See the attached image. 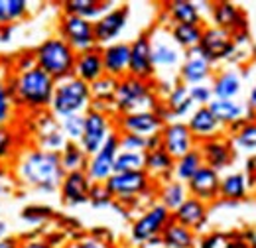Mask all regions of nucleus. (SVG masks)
<instances>
[{"label": "nucleus", "mask_w": 256, "mask_h": 248, "mask_svg": "<svg viewBox=\"0 0 256 248\" xmlns=\"http://www.w3.org/2000/svg\"><path fill=\"white\" fill-rule=\"evenodd\" d=\"M10 176L18 186L34 189L44 195L60 191L65 172L60 162V154L46 152L32 142L22 146L10 164Z\"/></svg>", "instance_id": "nucleus-1"}, {"label": "nucleus", "mask_w": 256, "mask_h": 248, "mask_svg": "<svg viewBox=\"0 0 256 248\" xmlns=\"http://www.w3.org/2000/svg\"><path fill=\"white\" fill-rule=\"evenodd\" d=\"M54 89L56 81L36 65L26 71L8 75V91L18 112L24 110L30 114H40L50 110Z\"/></svg>", "instance_id": "nucleus-2"}, {"label": "nucleus", "mask_w": 256, "mask_h": 248, "mask_svg": "<svg viewBox=\"0 0 256 248\" xmlns=\"http://www.w3.org/2000/svg\"><path fill=\"white\" fill-rule=\"evenodd\" d=\"M32 56L36 67L48 73L54 81H62L73 75L77 54L58 36H50L44 42H40L34 48Z\"/></svg>", "instance_id": "nucleus-3"}, {"label": "nucleus", "mask_w": 256, "mask_h": 248, "mask_svg": "<svg viewBox=\"0 0 256 248\" xmlns=\"http://www.w3.org/2000/svg\"><path fill=\"white\" fill-rule=\"evenodd\" d=\"M158 102L160 96L156 94L154 81H140L126 75L116 83L112 108H114V116H120L136 110H154Z\"/></svg>", "instance_id": "nucleus-4"}, {"label": "nucleus", "mask_w": 256, "mask_h": 248, "mask_svg": "<svg viewBox=\"0 0 256 248\" xmlns=\"http://www.w3.org/2000/svg\"><path fill=\"white\" fill-rule=\"evenodd\" d=\"M93 96H91V87L83 83L77 77H67L62 81H56L54 89V98L50 104V112L60 120L71 114H85L91 108Z\"/></svg>", "instance_id": "nucleus-5"}, {"label": "nucleus", "mask_w": 256, "mask_h": 248, "mask_svg": "<svg viewBox=\"0 0 256 248\" xmlns=\"http://www.w3.org/2000/svg\"><path fill=\"white\" fill-rule=\"evenodd\" d=\"M106 191L110 193L112 201L118 205L136 207L140 205V199L146 195L156 197L158 184L146 174V172H130V174H112L104 182Z\"/></svg>", "instance_id": "nucleus-6"}, {"label": "nucleus", "mask_w": 256, "mask_h": 248, "mask_svg": "<svg viewBox=\"0 0 256 248\" xmlns=\"http://www.w3.org/2000/svg\"><path fill=\"white\" fill-rule=\"evenodd\" d=\"M172 220V213L160 205L158 201L150 203L138 217L132 220L130 224V240L138 246L146 244L152 238H158L166 224Z\"/></svg>", "instance_id": "nucleus-7"}, {"label": "nucleus", "mask_w": 256, "mask_h": 248, "mask_svg": "<svg viewBox=\"0 0 256 248\" xmlns=\"http://www.w3.org/2000/svg\"><path fill=\"white\" fill-rule=\"evenodd\" d=\"M58 38H62L75 54L96 48L93 22L83 20L79 16L62 14V18L58 22Z\"/></svg>", "instance_id": "nucleus-8"}, {"label": "nucleus", "mask_w": 256, "mask_h": 248, "mask_svg": "<svg viewBox=\"0 0 256 248\" xmlns=\"http://www.w3.org/2000/svg\"><path fill=\"white\" fill-rule=\"evenodd\" d=\"M148 36H150L152 63H154L156 73L158 71H178L184 62V52L174 44L168 28L158 26L152 32H148Z\"/></svg>", "instance_id": "nucleus-9"}, {"label": "nucleus", "mask_w": 256, "mask_h": 248, "mask_svg": "<svg viewBox=\"0 0 256 248\" xmlns=\"http://www.w3.org/2000/svg\"><path fill=\"white\" fill-rule=\"evenodd\" d=\"M114 130L116 128H114L112 114L89 108L85 112V128H83V136L79 140V146L83 148V152L87 156H93Z\"/></svg>", "instance_id": "nucleus-10"}, {"label": "nucleus", "mask_w": 256, "mask_h": 248, "mask_svg": "<svg viewBox=\"0 0 256 248\" xmlns=\"http://www.w3.org/2000/svg\"><path fill=\"white\" fill-rule=\"evenodd\" d=\"M120 152V146H118V132L114 130L106 142L96 150L93 156H89L87 160V168H85V174L89 176V180L93 184H104L112 174H114V160Z\"/></svg>", "instance_id": "nucleus-11"}, {"label": "nucleus", "mask_w": 256, "mask_h": 248, "mask_svg": "<svg viewBox=\"0 0 256 248\" xmlns=\"http://www.w3.org/2000/svg\"><path fill=\"white\" fill-rule=\"evenodd\" d=\"M197 50L203 54V58L211 65H215V63L230 60L238 48H236V44L228 32L219 30L215 26H205Z\"/></svg>", "instance_id": "nucleus-12"}, {"label": "nucleus", "mask_w": 256, "mask_h": 248, "mask_svg": "<svg viewBox=\"0 0 256 248\" xmlns=\"http://www.w3.org/2000/svg\"><path fill=\"white\" fill-rule=\"evenodd\" d=\"M128 20H130V6L126 4H116L106 14H102L96 22H93L96 46L104 48L108 44L118 42V38L126 30Z\"/></svg>", "instance_id": "nucleus-13"}, {"label": "nucleus", "mask_w": 256, "mask_h": 248, "mask_svg": "<svg viewBox=\"0 0 256 248\" xmlns=\"http://www.w3.org/2000/svg\"><path fill=\"white\" fill-rule=\"evenodd\" d=\"M128 75L140 81H156V69L152 63V48L148 32L138 34L130 42V63Z\"/></svg>", "instance_id": "nucleus-14"}, {"label": "nucleus", "mask_w": 256, "mask_h": 248, "mask_svg": "<svg viewBox=\"0 0 256 248\" xmlns=\"http://www.w3.org/2000/svg\"><path fill=\"white\" fill-rule=\"evenodd\" d=\"M213 75H215V65L207 62L197 48L184 54V62L178 69V83L186 87L205 85V83H211Z\"/></svg>", "instance_id": "nucleus-15"}, {"label": "nucleus", "mask_w": 256, "mask_h": 248, "mask_svg": "<svg viewBox=\"0 0 256 248\" xmlns=\"http://www.w3.org/2000/svg\"><path fill=\"white\" fill-rule=\"evenodd\" d=\"M164 124H166L164 118L156 110H136V112L114 116L116 132H130V134H138L144 138L160 134Z\"/></svg>", "instance_id": "nucleus-16"}, {"label": "nucleus", "mask_w": 256, "mask_h": 248, "mask_svg": "<svg viewBox=\"0 0 256 248\" xmlns=\"http://www.w3.org/2000/svg\"><path fill=\"white\" fill-rule=\"evenodd\" d=\"M160 136L162 148L174 160H178V158L186 156L188 152H192L193 148H197V142L192 136L186 120H170V122H166L164 128H162Z\"/></svg>", "instance_id": "nucleus-17"}, {"label": "nucleus", "mask_w": 256, "mask_h": 248, "mask_svg": "<svg viewBox=\"0 0 256 248\" xmlns=\"http://www.w3.org/2000/svg\"><path fill=\"white\" fill-rule=\"evenodd\" d=\"M36 116H38V120H36V134H34L32 144L42 148V150H46V152L60 154L64 150V146L67 144V140H65L64 132L60 128L58 118L50 110L40 112Z\"/></svg>", "instance_id": "nucleus-18"}, {"label": "nucleus", "mask_w": 256, "mask_h": 248, "mask_svg": "<svg viewBox=\"0 0 256 248\" xmlns=\"http://www.w3.org/2000/svg\"><path fill=\"white\" fill-rule=\"evenodd\" d=\"M197 150H199V154L203 158V166L213 168L219 174L223 170H226V168H230L232 162H234V158H236L234 148H232V144H230V140H228L226 134L197 144Z\"/></svg>", "instance_id": "nucleus-19"}, {"label": "nucleus", "mask_w": 256, "mask_h": 248, "mask_svg": "<svg viewBox=\"0 0 256 248\" xmlns=\"http://www.w3.org/2000/svg\"><path fill=\"white\" fill-rule=\"evenodd\" d=\"M219 186H221V174L207 166H203L186 184L190 197L203 201L209 207L219 199Z\"/></svg>", "instance_id": "nucleus-20"}, {"label": "nucleus", "mask_w": 256, "mask_h": 248, "mask_svg": "<svg viewBox=\"0 0 256 248\" xmlns=\"http://www.w3.org/2000/svg\"><path fill=\"white\" fill-rule=\"evenodd\" d=\"M93 182L85 172H69L65 174L60 186V197L62 203L67 207H79L89 203V193H91Z\"/></svg>", "instance_id": "nucleus-21"}, {"label": "nucleus", "mask_w": 256, "mask_h": 248, "mask_svg": "<svg viewBox=\"0 0 256 248\" xmlns=\"http://www.w3.org/2000/svg\"><path fill=\"white\" fill-rule=\"evenodd\" d=\"M104 75L120 81L128 75V63H130V42H114L104 48H100Z\"/></svg>", "instance_id": "nucleus-22"}, {"label": "nucleus", "mask_w": 256, "mask_h": 248, "mask_svg": "<svg viewBox=\"0 0 256 248\" xmlns=\"http://www.w3.org/2000/svg\"><path fill=\"white\" fill-rule=\"evenodd\" d=\"M209 14H211L213 26L219 28V30L228 32L230 36L246 32V16H244V12L238 6L230 4V2H215V4H211Z\"/></svg>", "instance_id": "nucleus-23"}, {"label": "nucleus", "mask_w": 256, "mask_h": 248, "mask_svg": "<svg viewBox=\"0 0 256 248\" xmlns=\"http://www.w3.org/2000/svg\"><path fill=\"white\" fill-rule=\"evenodd\" d=\"M186 124H188V128H190V132H192V136L195 138L197 144L226 134L224 128L217 122V118L211 114V110L207 106H197L188 116Z\"/></svg>", "instance_id": "nucleus-24"}, {"label": "nucleus", "mask_w": 256, "mask_h": 248, "mask_svg": "<svg viewBox=\"0 0 256 248\" xmlns=\"http://www.w3.org/2000/svg\"><path fill=\"white\" fill-rule=\"evenodd\" d=\"M172 220L178 222V224H182V226H186V228H190V230H193L197 234L199 230H203V226L209 220V205H205L199 199L188 197L172 213Z\"/></svg>", "instance_id": "nucleus-25"}, {"label": "nucleus", "mask_w": 256, "mask_h": 248, "mask_svg": "<svg viewBox=\"0 0 256 248\" xmlns=\"http://www.w3.org/2000/svg\"><path fill=\"white\" fill-rule=\"evenodd\" d=\"M207 108L211 110V114L217 118V122L221 124L226 132L228 126H232L238 120H254L256 112H252L244 102L240 100H221V98H213Z\"/></svg>", "instance_id": "nucleus-26"}, {"label": "nucleus", "mask_w": 256, "mask_h": 248, "mask_svg": "<svg viewBox=\"0 0 256 248\" xmlns=\"http://www.w3.org/2000/svg\"><path fill=\"white\" fill-rule=\"evenodd\" d=\"M102 75H104V67H102V56H100L98 46L77 54L75 67H73V77L81 79L87 85H93Z\"/></svg>", "instance_id": "nucleus-27"}, {"label": "nucleus", "mask_w": 256, "mask_h": 248, "mask_svg": "<svg viewBox=\"0 0 256 248\" xmlns=\"http://www.w3.org/2000/svg\"><path fill=\"white\" fill-rule=\"evenodd\" d=\"M162 104H164V108L168 112V122L170 120H184V118H188L193 110H195V104H193L192 98H190L188 87L182 85V83H178V81L170 89V93L162 98Z\"/></svg>", "instance_id": "nucleus-28"}, {"label": "nucleus", "mask_w": 256, "mask_h": 248, "mask_svg": "<svg viewBox=\"0 0 256 248\" xmlns=\"http://www.w3.org/2000/svg\"><path fill=\"white\" fill-rule=\"evenodd\" d=\"M213 98L221 100H236L242 93V77L236 69H223L213 75L211 79Z\"/></svg>", "instance_id": "nucleus-29"}, {"label": "nucleus", "mask_w": 256, "mask_h": 248, "mask_svg": "<svg viewBox=\"0 0 256 248\" xmlns=\"http://www.w3.org/2000/svg\"><path fill=\"white\" fill-rule=\"evenodd\" d=\"M174 158L168 154L164 148L146 152V162H144V172L156 182L164 184L168 180H174Z\"/></svg>", "instance_id": "nucleus-30"}, {"label": "nucleus", "mask_w": 256, "mask_h": 248, "mask_svg": "<svg viewBox=\"0 0 256 248\" xmlns=\"http://www.w3.org/2000/svg\"><path fill=\"white\" fill-rule=\"evenodd\" d=\"M114 2H100V0H69L64 2V14L79 16L83 20L96 22L102 14H106L110 8H114Z\"/></svg>", "instance_id": "nucleus-31"}, {"label": "nucleus", "mask_w": 256, "mask_h": 248, "mask_svg": "<svg viewBox=\"0 0 256 248\" xmlns=\"http://www.w3.org/2000/svg\"><path fill=\"white\" fill-rule=\"evenodd\" d=\"M166 16L170 20V26H174V24H203V14L199 10V4H195L192 0L168 2Z\"/></svg>", "instance_id": "nucleus-32"}, {"label": "nucleus", "mask_w": 256, "mask_h": 248, "mask_svg": "<svg viewBox=\"0 0 256 248\" xmlns=\"http://www.w3.org/2000/svg\"><path fill=\"white\" fill-rule=\"evenodd\" d=\"M248 176L242 172H230L221 176V186H219V199L223 201H242L248 195Z\"/></svg>", "instance_id": "nucleus-33"}, {"label": "nucleus", "mask_w": 256, "mask_h": 248, "mask_svg": "<svg viewBox=\"0 0 256 248\" xmlns=\"http://www.w3.org/2000/svg\"><path fill=\"white\" fill-rule=\"evenodd\" d=\"M160 238L162 248H197V234L174 220L166 224Z\"/></svg>", "instance_id": "nucleus-34"}, {"label": "nucleus", "mask_w": 256, "mask_h": 248, "mask_svg": "<svg viewBox=\"0 0 256 248\" xmlns=\"http://www.w3.org/2000/svg\"><path fill=\"white\" fill-rule=\"evenodd\" d=\"M188 197H190L188 187H186V184H182L178 180H168L164 184H158V189H156L158 203L164 205L170 213H174Z\"/></svg>", "instance_id": "nucleus-35"}, {"label": "nucleus", "mask_w": 256, "mask_h": 248, "mask_svg": "<svg viewBox=\"0 0 256 248\" xmlns=\"http://www.w3.org/2000/svg\"><path fill=\"white\" fill-rule=\"evenodd\" d=\"M203 28H205V24H174L168 28V32H170L174 44L186 54V52L199 48Z\"/></svg>", "instance_id": "nucleus-36"}, {"label": "nucleus", "mask_w": 256, "mask_h": 248, "mask_svg": "<svg viewBox=\"0 0 256 248\" xmlns=\"http://www.w3.org/2000/svg\"><path fill=\"white\" fill-rule=\"evenodd\" d=\"M28 16H30V2L0 0V28H14Z\"/></svg>", "instance_id": "nucleus-37"}, {"label": "nucleus", "mask_w": 256, "mask_h": 248, "mask_svg": "<svg viewBox=\"0 0 256 248\" xmlns=\"http://www.w3.org/2000/svg\"><path fill=\"white\" fill-rule=\"evenodd\" d=\"M201 168H203V158H201L197 148H193L192 152H188L186 156H182L174 162V176L172 178L182 182V184H188Z\"/></svg>", "instance_id": "nucleus-38"}, {"label": "nucleus", "mask_w": 256, "mask_h": 248, "mask_svg": "<svg viewBox=\"0 0 256 248\" xmlns=\"http://www.w3.org/2000/svg\"><path fill=\"white\" fill-rule=\"evenodd\" d=\"M228 140L236 152H244L250 158L256 156V118L246 120L236 132L228 134Z\"/></svg>", "instance_id": "nucleus-39"}, {"label": "nucleus", "mask_w": 256, "mask_h": 248, "mask_svg": "<svg viewBox=\"0 0 256 248\" xmlns=\"http://www.w3.org/2000/svg\"><path fill=\"white\" fill-rule=\"evenodd\" d=\"M8 75L10 73H6L4 67H0V128L16 126V118H18V110L8 91Z\"/></svg>", "instance_id": "nucleus-40"}, {"label": "nucleus", "mask_w": 256, "mask_h": 248, "mask_svg": "<svg viewBox=\"0 0 256 248\" xmlns=\"http://www.w3.org/2000/svg\"><path fill=\"white\" fill-rule=\"evenodd\" d=\"M22 148V138L16 126H4L0 128V166L12 164V160Z\"/></svg>", "instance_id": "nucleus-41"}, {"label": "nucleus", "mask_w": 256, "mask_h": 248, "mask_svg": "<svg viewBox=\"0 0 256 248\" xmlns=\"http://www.w3.org/2000/svg\"><path fill=\"white\" fill-rule=\"evenodd\" d=\"M89 156L83 152V148L77 142H67L64 150L60 152V162L65 174L69 172H85Z\"/></svg>", "instance_id": "nucleus-42"}, {"label": "nucleus", "mask_w": 256, "mask_h": 248, "mask_svg": "<svg viewBox=\"0 0 256 248\" xmlns=\"http://www.w3.org/2000/svg\"><path fill=\"white\" fill-rule=\"evenodd\" d=\"M54 217H56L54 209H52L50 205H44V203L26 205V207L20 211V220L26 222L28 226H44L46 222H50Z\"/></svg>", "instance_id": "nucleus-43"}, {"label": "nucleus", "mask_w": 256, "mask_h": 248, "mask_svg": "<svg viewBox=\"0 0 256 248\" xmlns=\"http://www.w3.org/2000/svg\"><path fill=\"white\" fill-rule=\"evenodd\" d=\"M146 152H124L120 150L114 160V174H130V172H144Z\"/></svg>", "instance_id": "nucleus-44"}, {"label": "nucleus", "mask_w": 256, "mask_h": 248, "mask_svg": "<svg viewBox=\"0 0 256 248\" xmlns=\"http://www.w3.org/2000/svg\"><path fill=\"white\" fill-rule=\"evenodd\" d=\"M58 122H60V128L64 132L65 140L79 144V140L83 136V128H85V114H71V116L60 118Z\"/></svg>", "instance_id": "nucleus-45"}, {"label": "nucleus", "mask_w": 256, "mask_h": 248, "mask_svg": "<svg viewBox=\"0 0 256 248\" xmlns=\"http://www.w3.org/2000/svg\"><path fill=\"white\" fill-rule=\"evenodd\" d=\"M148 138L130 134V132H118V146L124 152H146Z\"/></svg>", "instance_id": "nucleus-46"}, {"label": "nucleus", "mask_w": 256, "mask_h": 248, "mask_svg": "<svg viewBox=\"0 0 256 248\" xmlns=\"http://www.w3.org/2000/svg\"><path fill=\"white\" fill-rule=\"evenodd\" d=\"M190 91V98L192 102L197 106H207L211 100H213V91H211V85L205 83V85H193V87H188Z\"/></svg>", "instance_id": "nucleus-47"}, {"label": "nucleus", "mask_w": 256, "mask_h": 248, "mask_svg": "<svg viewBox=\"0 0 256 248\" xmlns=\"http://www.w3.org/2000/svg\"><path fill=\"white\" fill-rule=\"evenodd\" d=\"M89 203L93 205V207H108L110 203H114L112 201V197H110V193L106 191V187L104 184H93L91 187V193H89Z\"/></svg>", "instance_id": "nucleus-48"}, {"label": "nucleus", "mask_w": 256, "mask_h": 248, "mask_svg": "<svg viewBox=\"0 0 256 248\" xmlns=\"http://www.w3.org/2000/svg\"><path fill=\"white\" fill-rule=\"evenodd\" d=\"M65 248H114L108 240H102L95 234H89V236H81L77 240H73L71 244H67Z\"/></svg>", "instance_id": "nucleus-49"}, {"label": "nucleus", "mask_w": 256, "mask_h": 248, "mask_svg": "<svg viewBox=\"0 0 256 248\" xmlns=\"http://www.w3.org/2000/svg\"><path fill=\"white\" fill-rule=\"evenodd\" d=\"M8 178H12L10 176V170H4V166H0V203L6 197H10L12 191H14V184Z\"/></svg>", "instance_id": "nucleus-50"}, {"label": "nucleus", "mask_w": 256, "mask_h": 248, "mask_svg": "<svg viewBox=\"0 0 256 248\" xmlns=\"http://www.w3.org/2000/svg\"><path fill=\"white\" fill-rule=\"evenodd\" d=\"M20 248H58L54 246L48 238H42V236H28V238H20Z\"/></svg>", "instance_id": "nucleus-51"}, {"label": "nucleus", "mask_w": 256, "mask_h": 248, "mask_svg": "<svg viewBox=\"0 0 256 248\" xmlns=\"http://www.w3.org/2000/svg\"><path fill=\"white\" fill-rule=\"evenodd\" d=\"M36 62H34V56L32 52H28V54H22V56H18L16 58V62H14V67H12V73H18V71H26V69H30L34 67Z\"/></svg>", "instance_id": "nucleus-52"}, {"label": "nucleus", "mask_w": 256, "mask_h": 248, "mask_svg": "<svg viewBox=\"0 0 256 248\" xmlns=\"http://www.w3.org/2000/svg\"><path fill=\"white\" fill-rule=\"evenodd\" d=\"M221 236L219 234H209V236H205L201 242H199V246L197 248H224L221 246Z\"/></svg>", "instance_id": "nucleus-53"}, {"label": "nucleus", "mask_w": 256, "mask_h": 248, "mask_svg": "<svg viewBox=\"0 0 256 248\" xmlns=\"http://www.w3.org/2000/svg\"><path fill=\"white\" fill-rule=\"evenodd\" d=\"M0 248H20V238L14 234H8L6 238L0 240Z\"/></svg>", "instance_id": "nucleus-54"}, {"label": "nucleus", "mask_w": 256, "mask_h": 248, "mask_svg": "<svg viewBox=\"0 0 256 248\" xmlns=\"http://www.w3.org/2000/svg\"><path fill=\"white\" fill-rule=\"evenodd\" d=\"M162 148V136L160 134H154V136H148V144H146V152H152V150H158Z\"/></svg>", "instance_id": "nucleus-55"}, {"label": "nucleus", "mask_w": 256, "mask_h": 248, "mask_svg": "<svg viewBox=\"0 0 256 248\" xmlns=\"http://www.w3.org/2000/svg\"><path fill=\"white\" fill-rule=\"evenodd\" d=\"M246 106L256 112V83L252 85V89H250V93H248V100H246Z\"/></svg>", "instance_id": "nucleus-56"}, {"label": "nucleus", "mask_w": 256, "mask_h": 248, "mask_svg": "<svg viewBox=\"0 0 256 248\" xmlns=\"http://www.w3.org/2000/svg\"><path fill=\"white\" fill-rule=\"evenodd\" d=\"M12 34H14V28H0V44H6L12 40Z\"/></svg>", "instance_id": "nucleus-57"}, {"label": "nucleus", "mask_w": 256, "mask_h": 248, "mask_svg": "<svg viewBox=\"0 0 256 248\" xmlns=\"http://www.w3.org/2000/svg\"><path fill=\"white\" fill-rule=\"evenodd\" d=\"M8 234H10V224H8L4 218H0V240L6 238Z\"/></svg>", "instance_id": "nucleus-58"}, {"label": "nucleus", "mask_w": 256, "mask_h": 248, "mask_svg": "<svg viewBox=\"0 0 256 248\" xmlns=\"http://www.w3.org/2000/svg\"><path fill=\"white\" fill-rule=\"evenodd\" d=\"M254 162H256V156H254ZM254 176H256V166H254Z\"/></svg>", "instance_id": "nucleus-59"}]
</instances>
